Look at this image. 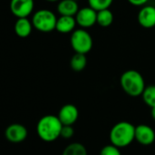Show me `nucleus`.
Here are the masks:
<instances>
[{
	"instance_id": "obj_1",
	"label": "nucleus",
	"mask_w": 155,
	"mask_h": 155,
	"mask_svg": "<svg viewBox=\"0 0 155 155\" xmlns=\"http://www.w3.org/2000/svg\"><path fill=\"white\" fill-rule=\"evenodd\" d=\"M63 124L58 116L45 115L39 119L37 124L38 136L46 142H52L60 137Z\"/></svg>"
},
{
	"instance_id": "obj_2",
	"label": "nucleus",
	"mask_w": 155,
	"mask_h": 155,
	"mask_svg": "<svg viewBox=\"0 0 155 155\" xmlns=\"http://www.w3.org/2000/svg\"><path fill=\"white\" fill-rule=\"evenodd\" d=\"M110 143L120 148L127 147L135 140V126L129 121L116 123L110 131Z\"/></svg>"
},
{
	"instance_id": "obj_3",
	"label": "nucleus",
	"mask_w": 155,
	"mask_h": 155,
	"mask_svg": "<svg viewBox=\"0 0 155 155\" xmlns=\"http://www.w3.org/2000/svg\"><path fill=\"white\" fill-rule=\"evenodd\" d=\"M120 83L122 91L130 97L141 96L145 89V81L142 75L134 69L124 71L120 79Z\"/></svg>"
},
{
	"instance_id": "obj_4",
	"label": "nucleus",
	"mask_w": 155,
	"mask_h": 155,
	"mask_svg": "<svg viewBox=\"0 0 155 155\" xmlns=\"http://www.w3.org/2000/svg\"><path fill=\"white\" fill-rule=\"evenodd\" d=\"M70 45L73 50L77 53L88 54L93 46L91 35L85 28L76 29L71 33Z\"/></svg>"
},
{
	"instance_id": "obj_5",
	"label": "nucleus",
	"mask_w": 155,
	"mask_h": 155,
	"mask_svg": "<svg viewBox=\"0 0 155 155\" xmlns=\"http://www.w3.org/2000/svg\"><path fill=\"white\" fill-rule=\"evenodd\" d=\"M56 15L48 9H40L37 11L32 18L33 27L43 33H48L56 29L57 24Z\"/></svg>"
},
{
	"instance_id": "obj_6",
	"label": "nucleus",
	"mask_w": 155,
	"mask_h": 155,
	"mask_svg": "<svg viewBox=\"0 0 155 155\" xmlns=\"http://www.w3.org/2000/svg\"><path fill=\"white\" fill-rule=\"evenodd\" d=\"M75 18L77 25L81 27V28H89L97 23V11L90 6L85 7L79 9Z\"/></svg>"
},
{
	"instance_id": "obj_7",
	"label": "nucleus",
	"mask_w": 155,
	"mask_h": 155,
	"mask_svg": "<svg viewBox=\"0 0 155 155\" xmlns=\"http://www.w3.org/2000/svg\"><path fill=\"white\" fill-rule=\"evenodd\" d=\"M28 135V129L20 123H12L5 130L6 139L12 143H20L24 141Z\"/></svg>"
},
{
	"instance_id": "obj_8",
	"label": "nucleus",
	"mask_w": 155,
	"mask_h": 155,
	"mask_svg": "<svg viewBox=\"0 0 155 155\" xmlns=\"http://www.w3.org/2000/svg\"><path fill=\"white\" fill-rule=\"evenodd\" d=\"M34 0H11L10 10L18 18H28L34 9Z\"/></svg>"
},
{
	"instance_id": "obj_9",
	"label": "nucleus",
	"mask_w": 155,
	"mask_h": 155,
	"mask_svg": "<svg viewBox=\"0 0 155 155\" xmlns=\"http://www.w3.org/2000/svg\"><path fill=\"white\" fill-rule=\"evenodd\" d=\"M135 140L143 146L151 145L155 141V131L147 124L135 126Z\"/></svg>"
},
{
	"instance_id": "obj_10",
	"label": "nucleus",
	"mask_w": 155,
	"mask_h": 155,
	"mask_svg": "<svg viewBox=\"0 0 155 155\" xmlns=\"http://www.w3.org/2000/svg\"><path fill=\"white\" fill-rule=\"evenodd\" d=\"M58 117L63 125H74L79 119V110L73 104H65L60 108Z\"/></svg>"
},
{
	"instance_id": "obj_11",
	"label": "nucleus",
	"mask_w": 155,
	"mask_h": 155,
	"mask_svg": "<svg viewBox=\"0 0 155 155\" xmlns=\"http://www.w3.org/2000/svg\"><path fill=\"white\" fill-rule=\"evenodd\" d=\"M138 23L144 28L155 27V7L143 6L138 13Z\"/></svg>"
},
{
	"instance_id": "obj_12",
	"label": "nucleus",
	"mask_w": 155,
	"mask_h": 155,
	"mask_svg": "<svg viewBox=\"0 0 155 155\" xmlns=\"http://www.w3.org/2000/svg\"><path fill=\"white\" fill-rule=\"evenodd\" d=\"M77 25L75 17L72 16H60L56 24V30L61 34L72 33Z\"/></svg>"
},
{
	"instance_id": "obj_13",
	"label": "nucleus",
	"mask_w": 155,
	"mask_h": 155,
	"mask_svg": "<svg viewBox=\"0 0 155 155\" xmlns=\"http://www.w3.org/2000/svg\"><path fill=\"white\" fill-rule=\"evenodd\" d=\"M57 9L60 16L75 17L80 8L77 0H59Z\"/></svg>"
},
{
	"instance_id": "obj_14",
	"label": "nucleus",
	"mask_w": 155,
	"mask_h": 155,
	"mask_svg": "<svg viewBox=\"0 0 155 155\" xmlns=\"http://www.w3.org/2000/svg\"><path fill=\"white\" fill-rule=\"evenodd\" d=\"M33 28L32 21H29L28 18H19L15 24V32L19 38H28Z\"/></svg>"
},
{
	"instance_id": "obj_15",
	"label": "nucleus",
	"mask_w": 155,
	"mask_h": 155,
	"mask_svg": "<svg viewBox=\"0 0 155 155\" xmlns=\"http://www.w3.org/2000/svg\"><path fill=\"white\" fill-rule=\"evenodd\" d=\"M88 60H87V57L86 54H81V53H75L71 58H70V68L72 70L74 71H82L86 66H87Z\"/></svg>"
},
{
	"instance_id": "obj_16",
	"label": "nucleus",
	"mask_w": 155,
	"mask_h": 155,
	"mask_svg": "<svg viewBox=\"0 0 155 155\" xmlns=\"http://www.w3.org/2000/svg\"><path fill=\"white\" fill-rule=\"evenodd\" d=\"M61 155H88V150L81 142H72L65 147Z\"/></svg>"
},
{
	"instance_id": "obj_17",
	"label": "nucleus",
	"mask_w": 155,
	"mask_h": 155,
	"mask_svg": "<svg viewBox=\"0 0 155 155\" xmlns=\"http://www.w3.org/2000/svg\"><path fill=\"white\" fill-rule=\"evenodd\" d=\"M113 19V13L110 10V8L97 11V24L99 26L102 28H108L112 24Z\"/></svg>"
},
{
	"instance_id": "obj_18",
	"label": "nucleus",
	"mask_w": 155,
	"mask_h": 155,
	"mask_svg": "<svg viewBox=\"0 0 155 155\" xmlns=\"http://www.w3.org/2000/svg\"><path fill=\"white\" fill-rule=\"evenodd\" d=\"M143 102L150 108L155 107V85H150L145 87L142 94Z\"/></svg>"
},
{
	"instance_id": "obj_19",
	"label": "nucleus",
	"mask_w": 155,
	"mask_h": 155,
	"mask_svg": "<svg viewBox=\"0 0 155 155\" xmlns=\"http://www.w3.org/2000/svg\"><path fill=\"white\" fill-rule=\"evenodd\" d=\"M89 6L96 11L110 8L112 5L113 0H88Z\"/></svg>"
},
{
	"instance_id": "obj_20",
	"label": "nucleus",
	"mask_w": 155,
	"mask_h": 155,
	"mask_svg": "<svg viewBox=\"0 0 155 155\" xmlns=\"http://www.w3.org/2000/svg\"><path fill=\"white\" fill-rule=\"evenodd\" d=\"M100 155H121V152L119 147L110 143L101 148L100 151Z\"/></svg>"
},
{
	"instance_id": "obj_21",
	"label": "nucleus",
	"mask_w": 155,
	"mask_h": 155,
	"mask_svg": "<svg viewBox=\"0 0 155 155\" xmlns=\"http://www.w3.org/2000/svg\"><path fill=\"white\" fill-rule=\"evenodd\" d=\"M75 130L73 129V125H63L60 137L63 139H70L74 136Z\"/></svg>"
},
{
	"instance_id": "obj_22",
	"label": "nucleus",
	"mask_w": 155,
	"mask_h": 155,
	"mask_svg": "<svg viewBox=\"0 0 155 155\" xmlns=\"http://www.w3.org/2000/svg\"><path fill=\"white\" fill-rule=\"evenodd\" d=\"M149 0H128V2L135 7H143L147 4Z\"/></svg>"
},
{
	"instance_id": "obj_23",
	"label": "nucleus",
	"mask_w": 155,
	"mask_h": 155,
	"mask_svg": "<svg viewBox=\"0 0 155 155\" xmlns=\"http://www.w3.org/2000/svg\"><path fill=\"white\" fill-rule=\"evenodd\" d=\"M150 115H151V118L155 120V107L150 108Z\"/></svg>"
},
{
	"instance_id": "obj_24",
	"label": "nucleus",
	"mask_w": 155,
	"mask_h": 155,
	"mask_svg": "<svg viewBox=\"0 0 155 155\" xmlns=\"http://www.w3.org/2000/svg\"><path fill=\"white\" fill-rule=\"evenodd\" d=\"M48 2H57V1H59V0H46Z\"/></svg>"
}]
</instances>
